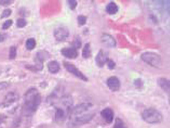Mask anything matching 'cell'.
Listing matches in <instances>:
<instances>
[{
  "mask_svg": "<svg viewBox=\"0 0 170 128\" xmlns=\"http://www.w3.org/2000/svg\"><path fill=\"white\" fill-rule=\"evenodd\" d=\"M41 102V95L38 90L36 88L29 89L24 95L22 113L25 116L32 115L37 111Z\"/></svg>",
  "mask_w": 170,
  "mask_h": 128,
  "instance_id": "cell-1",
  "label": "cell"
},
{
  "mask_svg": "<svg viewBox=\"0 0 170 128\" xmlns=\"http://www.w3.org/2000/svg\"><path fill=\"white\" fill-rule=\"evenodd\" d=\"M142 119L149 124L161 123L163 120L162 115L159 111L154 108H149L145 110L141 115Z\"/></svg>",
  "mask_w": 170,
  "mask_h": 128,
  "instance_id": "cell-2",
  "label": "cell"
},
{
  "mask_svg": "<svg viewBox=\"0 0 170 128\" xmlns=\"http://www.w3.org/2000/svg\"><path fill=\"white\" fill-rule=\"evenodd\" d=\"M142 60L149 65L156 68H160L162 65V59L160 55L152 52H146L141 54Z\"/></svg>",
  "mask_w": 170,
  "mask_h": 128,
  "instance_id": "cell-3",
  "label": "cell"
},
{
  "mask_svg": "<svg viewBox=\"0 0 170 128\" xmlns=\"http://www.w3.org/2000/svg\"><path fill=\"white\" fill-rule=\"evenodd\" d=\"M63 66L69 72L71 73L79 79L85 82L88 81V78L74 64L67 61H63Z\"/></svg>",
  "mask_w": 170,
  "mask_h": 128,
  "instance_id": "cell-4",
  "label": "cell"
},
{
  "mask_svg": "<svg viewBox=\"0 0 170 128\" xmlns=\"http://www.w3.org/2000/svg\"><path fill=\"white\" fill-rule=\"evenodd\" d=\"M54 34L57 41H64L69 36L70 32L67 27L60 26L55 29Z\"/></svg>",
  "mask_w": 170,
  "mask_h": 128,
  "instance_id": "cell-5",
  "label": "cell"
},
{
  "mask_svg": "<svg viewBox=\"0 0 170 128\" xmlns=\"http://www.w3.org/2000/svg\"><path fill=\"white\" fill-rule=\"evenodd\" d=\"M92 106V104L90 103H82L76 105L73 109H71L70 117H74V116L80 115L84 112L88 111Z\"/></svg>",
  "mask_w": 170,
  "mask_h": 128,
  "instance_id": "cell-6",
  "label": "cell"
},
{
  "mask_svg": "<svg viewBox=\"0 0 170 128\" xmlns=\"http://www.w3.org/2000/svg\"><path fill=\"white\" fill-rule=\"evenodd\" d=\"M108 53L103 49H100L95 58L96 65L99 68H103L109 60Z\"/></svg>",
  "mask_w": 170,
  "mask_h": 128,
  "instance_id": "cell-7",
  "label": "cell"
},
{
  "mask_svg": "<svg viewBox=\"0 0 170 128\" xmlns=\"http://www.w3.org/2000/svg\"><path fill=\"white\" fill-rule=\"evenodd\" d=\"M93 114H85L84 115H78L74 117H70L72 124H81L85 123L90 121L93 118Z\"/></svg>",
  "mask_w": 170,
  "mask_h": 128,
  "instance_id": "cell-8",
  "label": "cell"
},
{
  "mask_svg": "<svg viewBox=\"0 0 170 128\" xmlns=\"http://www.w3.org/2000/svg\"><path fill=\"white\" fill-rule=\"evenodd\" d=\"M106 84L109 89L113 92H117L120 88V82L116 76H111L106 81Z\"/></svg>",
  "mask_w": 170,
  "mask_h": 128,
  "instance_id": "cell-9",
  "label": "cell"
},
{
  "mask_svg": "<svg viewBox=\"0 0 170 128\" xmlns=\"http://www.w3.org/2000/svg\"><path fill=\"white\" fill-rule=\"evenodd\" d=\"M61 53L62 55L65 58L71 59H76L78 56V52L77 49L73 48L72 47L63 48L61 51Z\"/></svg>",
  "mask_w": 170,
  "mask_h": 128,
  "instance_id": "cell-10",
  "label": "cell"
},
{
  "mask_svg": "<svg viewBox=\"0 0 170 128\" xmlns=\"http://www.w3.org/2000/svg\"><path fill=\"white\" fill-rule=\"evenodd\" d=\"M101 42L109 47H115L116 46V41L110 34L104 33L101 37Z\"/></svg>",
  "mask_w": 170,
  "mask_h": 128,
  "instance_id": "cell-11",
  "label": "cell"
},
{
  "mask_svg": "<svg viewBox=\"0 0 170 128\" xmlns=\"http://www.w3.org/2000/svg\"><path fill=\"white\" fill-rule=\"evenodd\" d=\"M101 116L103 119L109 124L113 122L114 118V112L110 108H106L101 112Z\"/></svg>",
  "mask_w": 170,
  "mask_h": 128,
  "instance_id": "cell-12",
  "label": "cell"
},
{
  "mask_svg": "<svg viewBox=\"0 0 170 128\" xmlns=\"http://www.w3.org/2000/svg\"><path fill=\"white\" fill-rule=\"evenodd\" d=\"M158 84L161 88L167 93L170 92V80L165 78H160L157 80Z\"/></svg>",
  "mask_w": 170,
  "mask_h": 128,
  "instance_id": "cell-13",
  "label": "cell"
},
{
  "mask_svg": "<svg viewBox=\"0 0 170 128\" xmlns=\"http://www.w3.org/2000/svg\"><path fill=\"white\" fill-rule=\"evenodd\" d=\"M19 98V96L16 92H9L5 96V104H12L16 102Z\"/></svg>",
  "mask_w": 170,
  "mask_h": 128,
  "instance_id": "cell-14",
  "label": "cell"
},
{
  "mask_svg": "<svg viewBox=\"0 0 170 128\" xmlns=\"http://www.w3.org/2000/svg\"><path fill=\"white\" fill-rule=\"evenodd\" d=\"M106 10L108 14L115 15L118 12L119 7L116 3L114 2H110L106 5Z\"/></svg>",
  "mask_w": 170,
  "mask_h": 128,
  "instance_id": "cell-15",
  "label": "cell"
},
{
  "mask_svg": "<svg viewBox=\"0 0 170 128\" xmlns=\"http://www.w3.org/2000/svg\"><path fill=\"white\" fill-rule=\"evenodd\" d=\"M48 70L53 74H56L60 70V65L57 61H51L48 64Z\"/></svg>",
  "mask_w": 170,
  "mask_h": 128,
  "instance_id": "cell-16",
  "label": "cell"
},
{
  "mask_svg": "<svg viewBox=\"0 0 170 128\" xmlns=\"http://www.w3.org/2000/svg\"><path fill=\"white\" fill-rule=\"evenodd\" d=\"M50 58V53L46 50H40L38 51L36 54V59L42 63H43L44 61Z\"/></svg>",
  "mask_w": 170,
  "mask_h": 128,
  "instance_id": "cell-17",
  "label": "cell"
},
{
  "mask_svg": "<svg viewBox=\"0 0 170 128\" xmlns=\"http://www.w3.org/2000/svg\"><path fill=\"white\" fill-rule=\"evenodd\" d=\"M26 68L29 70L36 72L38 71H42L43 70V63H42L40 61L37 60L36 59V64L35 65H28L26 66Z\"/></svg>",
  "mask_w": 170,
  "mask_h": 128,
  "instance_id": "cell-18",
  "label": "cell"
},
{
  "mask_svg": "<svg viewBox=\"0 0 170 128\" xmlns=\"http://www.w3.org/2000/svg\"><path fill=\"white\" fill-rule=\"evenodd\" d=\"M91 57V49L90 44L88 42L85 44L83 51H82V57L84 59H88Z\"/></svg>",
  "mask_w": 170,
  "mask_h": 128,
  "instance_id": "cell-19",
  "label": "cell"
},
{
  "mask_svg": "<svg viewBox=\"0 0 170 128\" xmlns=\"http://www.w3.org/2000/svg\"><path fill=\"white\" fill-rule=\"evenodd\" d=\"M66 110L61 107H57L55 112V119L56 120H61L64 118L66 115Z\"/></svg>",
  "mask_w": 170,
  "mask_h": 128,
  "instance_id": "cell-20",
  "label": "cell"
},
{
  "mask_svg": "<svg viewBox=\"0 0 170 128\" xmlns=\"http://www.w3.org/2000/svg\"><path fill=\"white\" fill-rule=\"evenodd\" d=\"M36 45V42L35 39L33 38L27 39L26 43V49L28 50H33L34 49Z\"/></svg>",
  "mask_w": 170,
  "mask_h": 128,
  "instance_id": "cell-21",
  "label": "cell"
},
{
  "mask_svg": "<svg viewBox=\"0 0 170 128\" xmlns=\"http://www.w3.org/2000/svg\"><path fill=\"white\" fill-rule=\"evenodd\" d=\"M82 45V39L79 36H76L71 43V47L76 49H80Z\"/></svg>",
  "mask_w": 170,
  "mask_h": 128,
  "instance_id": "cell-22",
  "label": "cell"
},
{
  "mask_svg": "<svg viewBox=\"0 0 170 128\" xmlns=\"http://www.w3.org/2000/svg\"><path fill=\"white\" fill-rule=\"evenodd\" d=\"M17 49L16 46H12L10 47L9 54V58L10 60H13L15 59L17 56Z\"/></svg>",
  "mask_w": 170,
  "mask_h": 128,
  "instance_id": "cell-23",
  "label": "cell"
},
{
  "mask_svg": "<svg viewBox=\"0 0 170 128\" xmlns=\"http://www.w3.org/2000/svg\"><path fill=\"white\" fill-rule=\"evenodd\" d=\"M113 128H127V127L122 119L117 118L116 119Z\"/></svg>",
  "mask_w": 170,
  "mask_h": 128,
  "instance_id": "cell-24",
  "label": "cell"
},
{
  "mask_svg": "<svg viewBox=\"0 0 170 128\" xmlns=\"http://www.w3.org/2000/svg\"><path fill=\"white\" fill-rule=\"evenodd\" d=\"M86 21H87V17L83 15H80L79 16H78L77 17V22H78V24L79 26H83L86 24Z\"/></svg>",
  "mask_w": 170,
  "mask_h": 128,
  "instance_id": "cell-25",
  "label": "cell"
},
{
  "mask_svg": "<svg viewBox=\"0 0 170 128\" xmlns=\"http://www.w3.org/2000/svg\"><path fill=\"white\" fill-rule=\"evenodd\" d=\"M27 24L26 20L23 18H19L17 20L16 25L18 28H23Z\"/></svg>",
  "mask_w": 170,
  "mask_h": 128,
  "instance_id": "cell-26",
  "label": "cell"
},
{
  "mask_svg": "<svg viewBox=\"0 0 170 128\" xmlns=\"http://www.w3.org/2000/svg\"><path fill=\"white\" fill-rule=\"evenodd\" d=\"M134 86L138 89H141L144 86V82L141 78H137L134 79Z\"/></svg>",
  "mask_w": 170,
  "mask_h": 128,
  "instance_id": "cell-27",
  "label": "cell"
},
{
  "mask_svg": "<svg viewBox=\"0 0 170 128\" xmlns=\"http://www.w3.org/2000/svg\"><path fill=\"white\" fill-rule=\"evenodd\" d=\"M11 14H12V10L9 8H7L3 10L1 16V19H5L9 17Z\"/></svg>",
  "mask_w": 170,
  "mask_h": 128,
  "instance_id": "cell-28",
  "label": "cell"
},
{
  "mask_svg": "<svg viewBox=\"0 0 170 128\" xmlns=\"http://www.w3.org/2000/svg\"><path fill=\"white\" fill-rule=\"evenodd\" d=\"M13 24V21L12 20L9 19L6 20L2 24V29H7L9 28Z\"/></svg>",
  "mask_w": 170,
  "mask_h": 128,
  "instance_id": "cell-29",
  "label": "cell"
},
{
  "mask_svg": "<svg viewBox=\"0 0 170 128\" xmlns=\"http://www.w3.org/2000/svg\"><path fill=\"white\" fill-rule=\"evenodd\" d=\"M70 9L72 10H74L77 5V2L75 0H69L68 1Z\"/></svg>",
  "mask_w": 170,
  "mask_h": 128,
  "instance_id": "cell-30",
  "label": "cell"
},
{
  "mask_svg": "<svg viewBox=\"0 0 170 128\" xmlns=\"http://www.w3.org/2000/svg\"><path fill=\"white\" fill-rule=\"evenodd\" d=\"M106 64L108 65V68L110 70H113V69H115L116 66V64L115 61L112 59H109Z\"/></svg>",
  "mask_w": 170,
  "mask_h": 128,
  "instance_id": "cell-31",
  "label": "cell"
},
{
  "mask_svg": "<svg viewBox=\"0 0 170 128\" xmlns=\"http://www.w3.org/2000/svg\"><path fill=\"white\" fill-rule=\"evenodd\" d=\"M14 1L12 0H0V5L8 6L12 4Z\"/></svg>",
  "mask_w": 170,
  "mask_h": 128,
  "instance_id": "cell-32",
  "label": "cell"
},
{
  "mask_svg": "<svg viewBox=\"0 0 170 128\" xmlns=\"http://www.w3.org/2000/svg\"><path fill=\"white\" fill-rule=\"evenodd\" d=\"M9 86V84L6 82H0V90L5 89Z\"/></svg>",
  "mask_w": 170,
  "mask_h": 128,
  "instance_id": "cell-33",
  "label": "cell"
},
{
  "mask_svg": "<svg viewBox=\"0 0 170 128\" xmlns=\"http://www.w3.org/2000/svg\"><path fill=\"white\" fill-rule=\"evenodd\" d=\"M7 38V34L5 33H0V42L5 41Z\"/></svg>",
  "mask_w": 170,
  "mask_h": 128,
  "instance_id": "cell-34",
  "label": "cell"
},
{
  "mask_svg": "<svg viewBox=\"0 0 170 128\" xmlns=\"http://www.w3.org/2000/svg\"><path fill=\"white\" fill-rule=\"evenodd\" d=\"M23 9H22V8H21V10H19V11H20V13L23 12V13L22 14V16H27L28 14V12L27 10H26L25 8H23Z\"/></svg>",
  "mask_w": 170,
  "mask_h": 128,
  "instance_id": "cell-35",
  "label": "cell"
},
{
  "mask_svg": "<svg viewBox=\"0 0 170 128\" xmlns=\"http://www.w3.org/2000/svg\"><path fill=\"white\" fill-rule=\"evenodd\" d=\"M43 85H45V86H47V83L45 82H41V84H40V86H41V87H43Z\"/></svg>",
  "mask_w": 170,
  "mask_h": 128,
  "instance_id": "cell-36",
  "label": "cell"
}]
</instances>
